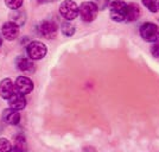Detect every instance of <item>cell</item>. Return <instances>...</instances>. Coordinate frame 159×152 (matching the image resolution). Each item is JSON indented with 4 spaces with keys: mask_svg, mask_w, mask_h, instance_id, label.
<instances>
[{
    "mask_svg": "<svg viewBox=\"0 0 159 152\" xmlns=\"http://www.w3.org/2000/svg\"><path fill=\"white\" fill-rule=\"evenodd\" d=\"M127 4L122 0H115L109 4V16L114 21H126Z\"/></svg>",
    "mask_w": 159,
    "mask_h": 152,
    "instance_id": "1",
    "label": "cell"
},
{
    "mask_svg": "<svg viewBox=\"0 0 159 152\" xmlns=\"http://www.w3.org/2000/svg\"><path fill=\"white\" fill-rule=\"evenodd\" d=\"M47 45L42 42H38V40H33L31 43H29V45L26 48L27 56L32 61H39L42 58H44L47 55Z\"/></svg>",
    "mask_w": 159,
    "mask_h": 152,
    "instance_id": "2",
    "label": "cell"
},
{
    "mask_svg": "<svg viewBox=\"0 0 159 152\" xmlns=\"http://www.w3.org/2000/svg\"><path fill=\"white\" fill-rule=\"evenodd\" d=\"M98 12L99 10L93 1H84L79 7V14L81 16V19L86 23L93 21L98 17Z\"/></svg>",
    "mask_w": 159,
    "mask_h": 152,
    "instance_id": "3",
    "label": "cell"
},
{
    "mask_svg": "<svg viewBox=\"0 0 159 152\" xmlns=\"http://www.w3.org/2000/svg\"><path fill=\"white\" fill-rule=\"evenodd\" d=\"M140 36L146 42L154 43L159 39V26L154 23H145L140 26Z\"/></svg>",
    "mask_w": 159,
    "mask_h": 152,
    "instance_id": "4",
    "label": "cell"
},
{
    "mask_svg": "<svg viewBox=\"0 0 159 152\" xmlns=\"http://www.w3.org/2000/svg\"><path fill=\"white\" fill-rule=\"evenodd\" d=\"M60 13L66 20H74L79 16V6L74 0H64L60 6Z\"/></svg>",
    "mask_w": 159,
    "mask_h": 152,
    "instance_id": "5",
    "label": "cell"
},
{
    "mask_svg": "<svg viewBox=\"0 0 159 152\" xmlns=\"http://www.w3.org/2000/svg\"><path fill=\"white\" fill-rule=\"evenodd\" d=\"M38 31L40 36H43L47 39H53L57 36L58 27L56 25V23H53L51 20H43L38 25Z\"/></svg>",
    "mask_w": 159,
    "mask_h": 152,
    "instance_id": "6",
    "label": "cell"
},
{
    "mask_svg": "<svg viewBox=\"0 0 159 152\" xmlns=\"http://www.w3.org/2000/svg\"><path fill=\"white\" fill-rule=\"evenodd\" d=\"M14 89L17 90V93H20L23 95H26L29 93H31L33 89L32 80L26 77V76L17 77L16 82H14Z\"/></svg>",
    "mask_w": 159,
    "mask_h": 152,
    "instance_id": "7",
    "label": "cell"
},
{
    "mask_svg": "<svg viewBox=\"0 0 159 152\" xmlns=\"http://www.w3.org/2000/svg\"><path fill=\"white\" fill-rule=\"evenodd\" d=\"M1 35L7 40H14L19 36V25L13 21H7L1 27Z\"/></svg>",
    "mask_w": 159,
    "mask_h": 152,
    "instance_id": "8",
    "label": "cell"
},
{
    "mask_svg": "<svg viewBox=\"0 0 159 152\" xmlns=\"http://www.w3.org/2000/svg\"><path fill=\"white\" fill-rule=\"evenodd\" d=\"M7 101H8L10 108H12L14 111H21V109H24L25 106H26V99L20 93H13L7 99Z\"/></svg>",
    "mask_w": 159,
    "mask_h": 152,
    "instance_id": "9",
    "label": "cell"
},
{
    "mask_svg": "<svg viewBox=\"0 0 159 152\" xmlns=\"http://www.w3.org/2000/svg\"><path fill=\"white\" fill-rule=\"evenodd\" d=\"M16 67H17V69L20 70V71H23V73H29L31 74L34 71V64H33L32 60H30V58H26V57H18L17 60H16Z\"/></svg>",
    "mask_w": 159,
    "mask_h": 152,
    "instance_id": "10",
    "label": "cell"
},
{
    "mask_svg": "<svg viewBox=\"0 0 159 152\" xmlns=\"http://www.w3.org/2000/svg\"><path fill=\"white\" fill-rule=\"evenodd\" d=\"M2 120L8 125H18L20 121L19 111H14L12 108H7L2 112Z\"/></svg>",
    "mask_w": 159,
    "mask_h": 152,
    "instance_id": "11",
    "label": "cell"
},
{
    "mask_svg": "<svg viewBox=\"0 0 159 152\" xmlns=\"http://www.w3.org/2000/svg\"><path fill=\"white\" fill-rule=\"evenodd\" d=\"M14 92V85L11 79H4L0 82V96L7 100Z\"/></svg>",
    "mask_w": 159,
    "mask_h": 152,
    "instance_id": "12",
    "label": "cell"
},
{
    "mask_svg": "<svg viewBox=\"0 0 159 152\" xmlns=\"http://www.w3.org/2000/svg\"><path fill=\"white\" fill-rule=\"evenodd\" d=\"M140 17V8L137 4H127L126 21H134Z\"/></svg>",
    "mask_w": 159,
    "mask_h": 152,
    "instance_id": "13",
    "label": "cell"
},
{
    "mask_svg": "<svg viewBox=\"0 0 159 152\" xmlns=\"http://www.w3.org/2000/svg\"><path fill=\"white\" fill-rule=\"evenodd\" d=\"M27 150V144L26 139L24 136H17L14 139V144L12 146V152H26Z\"/></svg>",
    "mask_w": 159,
    "mask_h": 152,
    "instance_id": "14",
    "label": "cell"
},
{
    "mask_svg": "<svg viewBox=\"0 0 159 152\" xmlns=\"http://www.w3.org/2000/svg\"><path fill=\"white\" fill-rule=\"evenodd\" d=\"M11 21H13V23H16L17 25H23L24 23H25V19H26V14H25V12L24 11H14L13 13L11 14Z\"/></svg>",
    "mask_w": 159,
    "mask_h": 152,
    "instance_id": "15",
    "label": "cell"
},
{
    "mask_svg": "<svg viewBox=\"0 0 159 152\" xmlns=\"http://www.w3.org/2000/svg\"><path fill=\"white\" fill-rule=\"evenodd\" d=\"M61 30H62V33L64 36H66V37H71L74 33H75V31H76L75 26H74L70 21H64L62 24V26H61Z\"/></svg>",
    "mask_w": 159,
    "mask_h": 152,
    "instance_id": "16",
    "label": "cell"
},
{
    "mask_svg": "<svg viewBox=\"0 0 159 152\" xmlns=\"http://www.w3.org/2000/svg\"><path fill=\"white\" fill-rule=\"evenodd\" d=\"M143 4L152 13H156L158 11V1L157 0H143Z\"/></svg>",
    "mask_w": 159,
    "mask_h": 152,
    "instance_id": "17",
    "label": "cell"
},
{
    "mask_svg": "<svg viewBox=\"0 0 159 152\" xmlns=\"http://www.w3.org/2000/svg\"><path fill=\"white\" fill-rule=\"evenodd\" d=\"M0 152H12V144L6 138H0Z\"/></svg>",
    "mask_w": 159,
    "mask_h": 152,
    "instance_id": "18",
    "label": "cell"
},
{
    "mask_svg": "<svg viewBox=\"0 0 159 152\" xmlns=\"http://www.w3.org/2000/svg\"><path fill=\"white\" fill-rule=\"evenodd\" d=\"M23 1L24 0H5V4L11 10H18L23 5Z\"/></svg>",
    "mask_w": 159,
    "mask_h": 152,
    "instance_id": "19",
    "label": "cell"
},
{
    "mask_svg": "<svg viewBox=\"0 0 159 152\" xmlns=\"http://www.w3.org/2000/svg\"><path fill=\"white\" fill-rule=\"evenodd\" d=\"M93 2L95 4V6L98 7V10H105L109 6L111 0H93Z\"/></svg>",
    "mask_w": 159,
    "mask_h": 152,
    "instance_id": "20",
    "label": "cell"
},
{
    "mask_svg": "<svg viewBox=\"0 0 159 152\" xmlns=\"http://www.w3.org/2000/svg\"><path fill=\"white\" fill-rule=\"evenodd\" d=\"M151 53L154 57H159V42H154V44L151 46Z\"/></svg>",
    "mask_w": 159,
    "mask_h": 152,
    "instance_id": "21",
    "label": "cell"
},
{
    "mask_svg": "<svg viewBox=\"0 0 159 152\" xmlns=\"http://www.w3.org/2000/svg\"><path fill=\"white\" fill-rule=\"evenodd\" d=\"M37 1H38V4H48V2H53L56 0H37Z\"/></svg>",
    "mask_w": 159,
    "mask_h": 152,
    "instance_id": "22",
    "label": "cell"
},
{
    "mask_svg": "<svg viewBox=\"0 0 159 152\" xmlns=\"http://www.w3.org/2000/svg\"><path fill=\"white\" fill-rule=\"evenodd\" d=\"M2 45V36L0 35V46Z\"/></svg>",
    "mask_w": 159,
    "mask_h": 152,
    "instance_id": "23",
    "label": "cell"
},
{
    "mask_svg": "<svg viewBox=\"0 0 159 152\" xmlns=\"http://www.w3.org/2000/svg\"><path fill=\"white\" fill-rule=\"evenodd\" d=\"M158 10H159V2H158Z\"/></svg>",
    "mask_w": 159,
    "mask_h": 152,
    "instance_id": "24",
    "label": "cell"
}]
</instances>
